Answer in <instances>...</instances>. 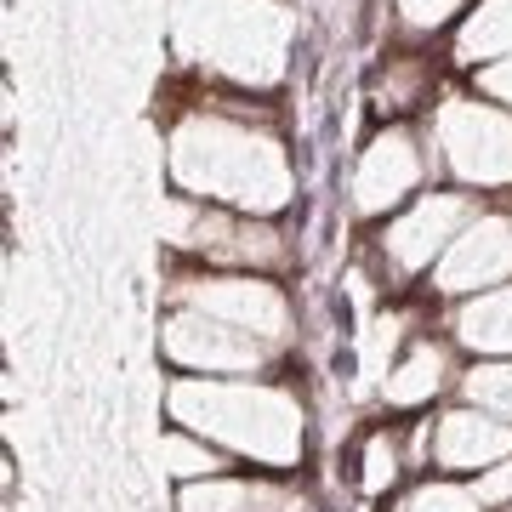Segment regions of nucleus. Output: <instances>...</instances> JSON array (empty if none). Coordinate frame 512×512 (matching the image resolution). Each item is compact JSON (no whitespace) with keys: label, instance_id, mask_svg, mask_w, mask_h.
Instances as JSON below:
<instances>
[{"label":"nucleus","instance_id":"f257e3e1","mask_svg":"<svg viewBox=\"0 0 512 512\" xmlns=\"http://www.w3.org/2000/svg\"><path fill=\"white\" fill-rule=\"evenodd\" d=\"M171 177L188 194L228 200L239 211H279L291 200V165L279 143L234 120H188L171 137Z\"/></svg>","mask_w":512,"mask_h":512},{"label":"nucleus","instance_id":"f03ea898","mask_svg":"<svg viewBox=\"0 0 512 512\" xmlns=\"http://www.w3.org/2000/svg\"><path fill=\"white\" fill-rule=\"evenodd\" d=\"M171 416L188 421L200 439H217L262 467H291L302 456V410L291 393L262 382H222V376H188L165 393Z\"/></svg>","mask_w":512,"mask_h":512},{"label":"nucleus","instance_id":"7ed1b4c3","mask_svg":"<svg viewBox=\"0 0 512 512\" xmlns=\"http://www.w3.org/2000/svg\"><path fill=\"white\" fill-rule=\"evenodd\" d=\"M171 40L239 80H274L285 69L291 18L268 0H171Z\"/></svg>","mask_w":512,"mask_h":512},{"label":"nucleus","instance_id":"20e7f679","mask_svg":"<svg viewBox=\"0 0 512 512\" xmlns=\"http://www.w3.org/2000/svg\"><path fill=\"white\" fill-rule=\"evenodd\" d=\"M444 160L461 183H512V120L484 103H444L439 109Z\"/></svg>","mask_w":512,"mask_h":512},{"label":"nucleus","instance_id":"39448f33","mask_svg":"<svg viewBox=\"0 0 512 512\" xmlns=\"http://www.w3.org/2000/svg\"><path fill=\"white\" fill-rule=\"evenodd\" d=\"M177 296L256 342H279L291 330V302L268 279H188V285H177Z\"/></svg>","mask_w":512,"mask_h":512},{"label":"nucleus","instance_id":"423d86ee","mask_svg":"<svg viewBox=\"0 0 512 512\" xmlns=\"http://www.w3.org/2000/svg\"><path fill=\"white\" fill-rule=\"evenodd\" d=\"M165 353L183 370H200V376H251L262 365V342L245 336V330L222 325L200 308H183L165 319Z\"/></svg>","mask_w":512,"mask_h":512},{"label":"nucleus","instance_id":"0eeeda50","mask_svg":"<svg viewBox=\"0 0 512 512\" xmlns=\"http://www.w3.org/2000/svg\"><path fill=\"white\" fill-rule=\"evenodd\" d=\"M512 279V222L507 217H473L456 234V245L439 256L433 285L450 296L478 291V285H501Z\"/></svg>","mask_w":512,"mask_h":512},{"label":"nucleus","instance_id":"6e6552de","mask_svg":"<svg viewBox=\"0 0 512 512\" xmlns=\"http://www.w3.org/2000/svg\"><path fill=\"white\" fill-rule=\"evenodd\" d=\"M473 217V205L461 200V194H427V200L410 211V217H399L393 228H387V256H393V268H404V274H416V268H427L433 256H444L450 245H456L461 222Z\"/></svg>","mask_w":512,"mask_h":512},{"label":"nucleus","instance_id":"1a4fd4ad","mask_svg":"<svg viewBox=\"0 0 512 512\" xmlns=\"http://www.w3.org/2000/svg\"><path fill=\"white\" fill-rule=\"evenodd\" d=\"M171 245H194L205 256H222V262H279L285 256L279 234L251 228V222L211 217V211H194L188 200H171Z\"/></svg>","mask_w":512,"mask_h":512},{"label":"nucleus","instance_id":"9d476101","mask_svg":"<svg viewBox=\"0 0 512 512\" xmlns=\"http://www.w3.org/2000/svg\"><path fill=\"white\" fill-rule=\"evenodd\" d=\"M416 183H421L416 143H410L404 131H387V137H376V143L365 148V160L353 171V205H359L365 217H376L387 205H399Z\"/></svg>","mask_w":512,"mask_h":512},{"label":"nucleus","instance_id":"9b49d317","mask_svg":"<svg viewBox=\"0 0 512 512\" xmlns=\"http://www.w3.org/2000/svg\"><path fill=\"white\" fill-rule=\"evenodd\" d=\"M512 456V421H495L484 410H450L433 433V461L450 467V473H467V467H495V461Z\"/></svg>","mask_w":512,"mask_h":512},{"label":"nucleus","instance_id":"f8f14e48","mask_svg":"<svg viewBox=\"0 0 512 512\" xmlns=\"http://www.w3.org/2000/svg\"><path fill=\"white\" fill-rule=\"evenodd\" d=\"M456 336L467 342V348H478V353H501V359H512V285L473 296V302L456 313Z\"/></svg>","mask_w":512,"mask_h":512},{"label":"nucleus","instance_id":"ddd939ff","mask_svg":"<svg viewBox=\"0 0 512 512\" xmlns=\"http://www.w3.org/2000/svg\"><path fill=\"white\" fill-rule=\"evenodd\" d=\"M439 387H444V353L439 348H416L399 370L382 376V399L399 404V410H410V404H427Z\"/></svg>","mask_w":512,"mask_h":512},{"label":"nucleus","instance_id":"4468645a","mask_svg":"<svg viewBox=\"0 0 512 512\" xmlns=\"http://www.w3.org/2000/svg\"><path fill=\"white\" fill-rule=\"evenodd\" d=\"M507 52H512V0H484L461 29L456 57L478 63V57H507Z\"/></svg>","mask_w":512,"mask_h":512},{"label":"nucleus","instance_id":"2eb2a0df","mask_svg":"<svg viewBox=\"0 0 512 512\" xmlns=\"http://www.w3.org/2000/svg\"><path fill=\"white\" fill-rule=\"evenodd\" d=\"M461 393L473 410L495 421H512V359H495V365H473L461 376Z\"/></svg>","mask_w":512,"mask_h":512},{"label":"nucleus","instance_id":"dca6fc26","mask_svg":"<svg viewBox=\"0 0 512 512\" xmlns=\"http://www.w3.org/2000/svg\"><path fill=\"white\" fill-rule=\"evenodd\" d=\"M245 501H251V484L217 473V478H194L177 507L183 512H245Z\"/></svg>","mask_w":512,"mask_h":512},{"label":"nucleus","instance_id":"f3484780","mask_svg":"<svg viewBox=\"0 0 512 512\" xmlns=\"http://www.w3.org/2000/svg\"><path fill=\"white\" fill-rule=\"evenodd\" d=\"M160 461H165V473H177V478H217L222 473L217 450L200 439H183V433H165L160 439Z\"/></svg>","mask_w":512,"mask_h":512},{"label":"nucleus","instance_id":"a211bd4d","mask_svg":"<svg viewBox=\"0 0 512 512\" xmlns=\"http://www.w3.org/2000/svg\"><path fill=\"white\" fill-rule=\"evenodd\" d=\"M399 512H478L473 484H450V478H433L399 501Z\"/></svg>","mask_w":512,"mask_h":512},{"label":"nucleus","instance_id":"6ab92c4d","mask_svg":"<svg viewBox=\"0 0 512 512\" xmlns=\"http://www.w3.org/2000/svg\"><path fill=\"white\" fill-rule=\"evenodd\" d=\"M245 512H313V501L302 490H285V484H268V478H256L251 484V501Z\"/></svg>","mask_w":512,"mask_h":512},{"label":"nucleus","instance_id":"aec40b11","mask_svg":"<svg viewBox=\"0 0 512 512\" xmlns=\"http://www.w3.org/2000/svg\"><path fill=\"white\" fill-rule=\"evenodd\" d=\"M393 478H399V450H393L387 439H370V450H365V478H359V484H365V495H382Z\"/></svg>","mask_w":512,"mask_h":512},{"label":"nucleus","instance_id":"412c9836","mask_svg":"<svg viewBox=\"0 0 512 512\" xmlns=\"http://www.w3.org/2000/svg\"><path fill=\"white\" fill-rule=\"evenodd\" d=\"M473 495H478V507H501V501H512V456L495 461V467H484V473L473 478Z\"/></svg>","mask_w":512,"mask_h":512},{"label":"nucleus","instance_id":"4be33fe9","mask_svg":"<svg viewBox=\"0 0 512 512\" xmlns=\"http://www.w3.org/2000/svg\"><path fill=\"white\" fill-rule=\"evenodd\" d=\"M456 6H461V0H399V12L416 23V29H439Z\"/></svg>","mask_w":512,"mask_h":512},{"label":"nucleus","instance_id":"5701e85b","mask_svg":"<svg viewBox=\"0 0 512 512\" xmlns=\"http://www.w3.org/2000/svg\"><path fill=\"white\" fill-rule=\"evenodd\" d=\"M478 86H484L490 97H501V103H512V57H507V63H495V69L478 74Z\"/></svg>","mask_w":512,"mask_h":512}]
</instances>
